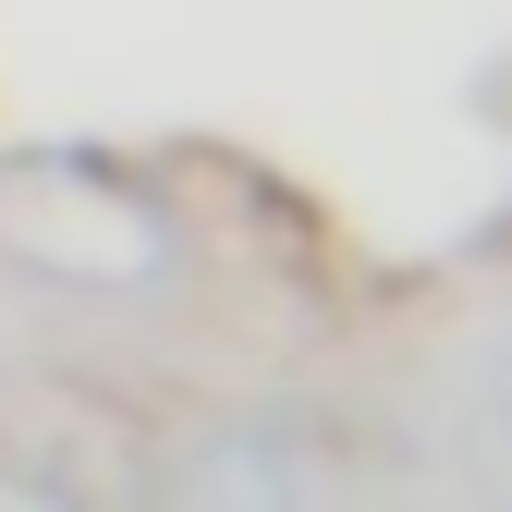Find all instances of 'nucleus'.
Masks as SVG:
<instances>
[{
  "instance_id": "nucleus-1",
  "label": "nucleus",
  "mask_w": 512,
  "mask_h": 512,
  "mask_svg": "<svg viewBox=\"0 0 512 512\" xmlns=\"http://www.w3.org/2000/svg\"><path fill=\"white\" fill-rule=\"evenodd\" d=\"M0 256L49 281H159L171 220L98 159H0Z\"/></svg>"
},
{
  "instance_id": "nucleus-3",
  "label": "nucleus",
  "mask_w": 512,
  "mask_h": 512,
  "mask_svg": "<svg viewBox=\"0 0 512 512\" xmlns=\"http://www.w3.org/2000/svg\"><path fill=\"white\" fill-rule=\"evenodd\" d=\"M0 512H86L61 476H37V464H0Z\"/></svg>"
},
{
  "instance_id": "nucleus-2",
  "label": "nucleus",
  "mask_w": 512,
  "mask_h": 512,
  "mask_svg": "<svg viewBox=\"0 0 512 512\" xmlns=\"http://www.w3.org/2000/svg\"><path fill=\"white\" fill-rule=\"evenodd\" d=\"M159 512H330V476L293 427L269 415H220L159 464Z\"/></svg>"
}]
</instances>
